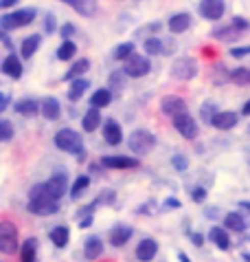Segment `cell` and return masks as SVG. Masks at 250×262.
<instances>
[{"label":"cell","instance_id":"52a82bcc","mask_svg":"<svg viewBox=\"0 0 250 262\" xmlns=\"http://www.w3.org/2000/svg\"><path fill=\"white\" fill-rule=\"evenodd\" d=\"M195 75H197V64H195L193 57L182 55L178 60H173V64H171V77L173 79L189 82V79H193Z\"/></svg>","mask_w":250,"mask_h":262},{"label":"cell","instance_id":"277c9868","mask_svg":"<svg viewBox=\"0 0 250 262\" xmlns=\"http://www.w3.org/2000/svg\"><path fill=\"white\" fill-rule=\"evenodd\" d=\"M35 9L31 7H27V9H18L13 13H5L3 18H0V27L5 29V31H13V29H20V27H29L35 20Z\"/></svg>","mask_w":250,"mask_h":262},{"label":"cell","instance_id":"91938a15","mask_svg":"<svg viewBox=\"0 0 250 262\" xmlns=\"http://www.w3.org/2000/svg\"><path fill=\"white\" fill-rule=\"evenodd\" d=\"M215 212H217V209H207V216H209V218H215V216H217Z\"/></svg>","mask_w":250,"mask_h":262},{"label":"cell","instance_id":"2e32d148","mask_svg":"<svg viewBox=\"0 0 250 262\" xmlns=\"http://www.w3.org/2000/svg\"><path fill=\"white\" fill-rule=\"evenodd\" d=\"M40 113H42L44 119L55 121V119H60V115H62V106L55 97H44L40 101Z\"/></svg>","mask_w":250,"mask_h":262},{"label":"cell","instance_id":"b9f144b4","mask_svg":"<svg viewBox=\"0 0 250 262\" xmlns=\"http://www.w3.org/2000/svg\"><path fill=\"white\" fill-rule=\"evenodd\" d=\"M160 29H163V25H160V23H149V25H145L143 29H138L136 35H149V38H152L154 33L160 31Z\"/></svg>","mask_w":250,"mask_h":262},{"label":"cell","instance_id":"d6a6232c","mask_svg":"<svg viewBox=\"0 0 250 262\" xmlns=\"http://www.w3.org/2000/svg\"><path fill=\"white\" fill-rule=\"evenodd\" d=\"M125 82H128V75H125V71H114V73H110L108 89L112 91V93H121V91H125Z\"/></svg>","mask_w":250,"mask_h":262},{"label":"cell","instance_id":"ab89813d","mask_svg":"<svg viewBox=\"0 0 250 262\" xmlns=\"http://www.w3.org/2000/svg\"><path fill=\"white\" fill-rule=\"evenodd\" d=\"M13 135H16V128H13V123H11L9 119H3V121H0V143L11 141Z\"/></svg>","mask_w":250,"mask_h":262},{"label":"cell","instance_id":"680465c9","mask_svg":"<svg viewBox=\"0 0 250 262\" xmlns=\"http://www.w3.org/2000/svg\"><path fill=\"white\" fill-rule=\"evenodd\" d=\"M239 207H241V209H248V212H250V201H241Z\"/></svg>","mask_w":250,"mask_h":262},{"label":"cell","instance_id":"6da1fadb","mask_svg":"<svg viewBox=\"0 0 250 262\" xmlns=\"http://www.w3.org/2000/svg\"><path fill=\"white\" fill-rule=\"evenodd\" d=\"M29 212L35 216H51L60 212V201H55L53 196L48 194L46 183H38L31 187L29 192Z\"/></svg>","mask_w":250,"mask_h":262},{"label":"cell","instance_id":"6125c7cd","mask_svg":"<svg viewBox=\"0 0 250 262\" xmlns=\"http://www.w3.org/2000/svg\"><path fill=\"white\" fill-rule=\"evenodd\" d=\"M5 38V33H3V27H0V40H3Z\"/></svg>","mask_w":250,"mask_h":262},{"label":"cell","instance_id":"7402d4cb","mask_svg":"<svg viewBox=\"0 0 250 262\" xmlns=\"http://www.w3.org/2000/svg\"><path fill=\"white\" fill-rule=\"evenodd\" d=\"M13 111H16L18 115H22V117H35V115L40 113V101L38 99H20L16 101V106H13Z\"/></svg>","mask_w":250,"mask_h":262},{"label":"cell","instance_id":"f1b7e54d","mask_svg":"<svg viewBox=\"0 0 250 262\" xmlns=\"http://www.w3.org/2000/svg\"><path fill=\"white\" fill-rule=\"evenodd\" d=\"M246 218L241 216V214H237V212H231V214H226V218H224V227L229 229V231H237V234H241V231L246 229Z\"/></svg>","mask_w":250,"mask_h":262},{"label":"cell","instance_id":"836d02e7","mask_svg":"<svg viewBox=\"0 0 250 262\" xmlns=\"http://www.w3.org/2000/svg\"><path fill=\"white\" fill-rule=\"evenodd\" d=\"M110 101H112V91H110V89H99V91H94L92 97H90V104L97 106V108L110 106Z\"/></svg>","mask_w":250,"mask_h":262},{"label":"cell","instance_id":"4dcf8cb0","mask_svg":"<svg viewBox=\"0 0 250 262\" xmlns=\"http://www.w3.org/2000/svg\"><path fill=\"white\" fill-rule=\"evenodd\" d=\"M90 71V60H86V57H82V60H77V62H72V67L68 69V73L64 75L66 82H70V79H77V77H82L84 73Z\"/></svg>","mask_w":250,"mask_h":262},{"label":"cell","instance_id":"f5cc1de1","mask_svg":"<svg viewBox=\"0 0 250 262\" xmlns=\"http://www.w3.org/2000/svg\"><path fill=\"white\" fill-rule=\"evenodd\" d=\"M165 207H171V209H180V201H176V199H167L165 201Z\"/></svg>","mask_w":250,"mask_h":262},{"label":"cell","instance_id":"7dc6e473","mask_svg":"<svg viewBox=\"0 0 250 262\" xmlns=\"http://www.w3.org/2000/svg\"><path fill=\"white\" fill-rule=\"evenodd\" d=\"M55 16L53 13H46V33H55Z\"/></svg>","mask_w":250,"mask_h":262},{"label":"cell","instance_id":"c3c4849f","mask_svg":"<svg viewBox=\"0 0 250 262\" xmlns=\"http://www.w3.org/2000/svg\"><path fill=\"white\" fill-rule=\"evenodd\" d=\"M92 223H94V216H92V214H86V216H82V221H79V227H82V229H88Z\"/></svg>","mask_w":250,"mask_h":262},{"label":"cell","instance_id":"7a4b0ae2","mask_svg":"<svg viewBox=\"0 0 250 262\" xmlns=\"http://www.w3.org/2000/svg\"><path fill=\"white\" fill-rule=\"evenodd\" d=\"M55 145L60 148L62 152H68V155H82L84 152V139L77 130L72 128H62L60 133L55 135Z\"/></svg>","mask_w":250,"mask_h":262},{"label":"cell","instance_id":"11a10c76","mask_svg":"<svg viewBox=\"0 0 250 262\" xmlns=\"http://www.w3.org/2000/svg\"><path fill=\"white\" fill-rule=\"evenodd\" d=\"M18 0H0V9H9V7H13Z\"/></svg>","mask_w":250,"mask_h":262},{"label":"cell","instance_id":"ac0fdd59","mask_svg":"<svg viewBox=\"0 0 250 262\" xmlns=\"http://www.w3.org/2000/svg\"><path fill=\"white\" fill-rule=\"evenodd\" d=\"M3 73H5V75H9L11 79H20V77H22V73H24L20 57H18V55H13V53L7 55V57H5V62H3Z\"/></svg>","mask_w":250,"mask_h":262},{"label":"cell","instance_id":"7c38bea8","mask_svg":"<svg viewBox=\"0 0 250 262\" xmlns=\"http://www.w3.org/2000/svg\"><path fill=\"white\" fill-rule=\"evenodd\" d=\"M138 159H132V157H104L101 159V165L106 170H130V167H138Z\"/></svg>","mask_w":250,"mask_h":262},{"label":"cell","instance_id":"4316f807","mask_svg":"<svg viewBox=\"0 0 250 262\" xmlns=\"http://www.w3.org/2000/svg\"><path fill=\"white\" fill-rule=\"evenodd\" d=\"M40 47H42V35L40 33H33V35H29V38L22 40L20 53H22V57H33L35 51H38Z\"/></svg>","mask_w":250,"mask_h":262},{"label":"cell","instance_id":"6f0895ef","mask_svg":"<svg viewBox=\"0 0 250 262\" xmlns=\"http://www.w3.org/2000/svg\"><path fill=\"white\" fill-rule=\"evenodd\" d=\"M178 260H180V262H191V260H189V256H187V253H182V251L178 253Z\"/></svg>","mask_w":250,"mask_h":262},{"label":"cell","instance_id":"e575fe53","mask_svg":"<svg viewBox=\"0 0 250 262\" xmlns=\"http://www.w3.org/2000/svg\"><path fill=\"white\" fill-rule=\"evenodd\" d=\"M211 82L217 84V86L231 82V71L226 69L224 64H215V67H213V73H211Z\"/></svg>","mask_w":250,"mask_h":262},{"label":"cell","instance_id":"8d00e7d4","mask_svg":"<svg viewBox=\"0 0 250 262\" xmlns=\"http://www.w3.org/2000/svg\"><path fill=\"white\" fill-rule=\"evenodd\" d=\"M231 82L237 86H250V69L246 67H237L231 71Z\"/></svg>","mask_w":250,"mask_h":262},{"label":"cell","instance_id":"74e56055","mask_svg":"<svg viewBox=\"0 0 250 262\" xmlns=\"http://www.w3.org/2000/svg\"><path fill=\"white\" fill-rule=\"evenodd\" d=\"M132 53H134V42H121V45L114 49L112 57L114 60H119V62H123V60H128Z\"/></svg>","mask_w":250,"mask_h":262},{"label":"cell","instance_id":"3957f363","mask_svg":"<svg viewBox=\"0 0 250 262\" xmlns=\"http://www.w3.org/2000/svg\"><path fill=\"white\" fill-rule=\"evenodd\" d=\"M128 148L134 152V155H138V157L149 155V152L156 148V137H154L149 130L138 128V130H134V133L128 137Z\"/></svg>","mask_w":250,"mask_h":262},{"label":"cell","instance_id":"8992f818","mask_svg":"<svg viewBox=\"0 0 250 262\" xmlns=\"http://www.w3.org/2000/svg\"><path fill=\"white\" fill-rule=\"evenodd\" d=\"M0 251L7 256L18 251V227L9 221L0 223Z\"/></svg>","mask_w":250,"mask_h":262},{"label":"cell","instance_id":"bcb514c9","mask_svg":"<svg viewBox=\"0 0 250 262\" xmlns=\"http://www.w3.org/2000/svg\"><path fill=\"white\" fill-rule=\"evenodd\" d=\"M191 201L193 203H204L207 201V190H204V187H195V190L191 192Z\"/></svg>","mask_w":250,"mask_h":262},{"label":"cell","instance_id":"9c48e42d","mask_svg":"<svg viewBox=\"0 0 250 262\" xmlns=\"http://www.w3.org/2000/svg\"><path fill=\"white\" fill-rule=\"evenodd\" d=\"M209 123L213 128H217V130H233L239 123V115L231 113V111H219V113H213V117L209 119Z\"/></svg>","mask_w":250,"mask_h":262},{"label":"cell","instance_id":"30bf717a","mask_svg":"<svg viewBox=\"0 0 250 262\" xmlns=\"http://www.w3.org/2000/svg\"><path fill=\"white\" fill-rule=\"evenodd\" d=\"M226 11L224 0H200V16L207 20H219Z\"/></svg>","mask_w":250,"mask_h":262},{"label":"cell","instance_id":"f907efd6","mask_svg":"<svg viewBox=\"0 0 250 262\" xmlns=\"http://www.w3.org/2000/svg\"><path fill=\"white\" fill-rule=\"evenodd\" d=\"M211 108H215V104H213V101H207V104L202 106V117L207 119V121L213 117V115H211Z\"/></svg>","mask_w":250,"mask_h":262},{"label":"cell","instance_id":"db71d44e","mask_svg":"<svg viewBox=\"0 0 250 262\" xmlns=\"http://www.w3.org/2000/svg\"><path fill=\"white\" fill-rule=\"evenodd\" d=\"M7 106H9V95H3V93H0V113H3Z\"/></svg>","mask_w":250,"mask_h":262},{"label":"cell","instance_id":"60d3db41","mask_svg":"<svg viewBox=\"0 0 250 262\" xmlns=\"http://www.w3.org/2000/svg\"><path fill=\"white\" fill-rule=\"evenodd\" d=\"M114 201H116V192H114V190H104V192H101L92 203L99 207V205H112Z\"/></svg>","mask_w":250,"mask_h":262},{"label":"cell","instance_id":"d6986e66","mask_svg":"<svg viewBox=\"0 0 250 262\" xmlns=\"http://www.w3.org/2000/svg\"><path fill=\"white\" fill-rule=\"evenodd\" d=\"M167 27H169V31L171 33H185L187 29L191 27V16L187 11H182V13H173L171 18H169V23H167Z\"/></svg>","mask_w":250,"mask_h":262},{"label":"cell","instance_id":"9f6ffc18","mask_svg":"<svg viewBox=\"0 0 250 262\" xmlns=\"http://www.w3.org/2000/svg\"><path fill=\"white\" fill-rule=\"evenodd\" d=\"M241 115H246V117L250 115V99H248L246 104H244V108H241Z\"/></svg>","mask_w":250,"mask_h":262},{"label":"cell","instance_id":"d590c367","mask_svg":"<svg viewBox=\"0 0 250 262\" xmlns=\"http://www.w3.org/2000/svg\"><path fill=\"white\" fill-rule=\"evenodd\" d=\"M75 55H77V45L72 40H64L60 45V49H57V57H60L62 62H68Z\"/></svg>","mask_w":250,"mask_h":262},{"label":"cell","instance_id":"603a6c76","mask_svg":"<svg viewBox=\"0 0 250 262\" xmlns=\"http://www.w3.org/2000/svg\"><path fill=\"white\" fill-rule=\"evenodd\" d=\"M132 227H125V225H119V227H114L112 231H110V245L112 247H125L130 243L132 238Z\"/></svg>","mask_w":250,"mask_h":262},{"label":"cell","instance_id":"ba28073f","mask_svg":"<svg viewBox=\"0 0 250 262\" xmlns=\"http://www.w3.org/2000/svg\"><path fill=\"white\" fill-rule=\"evenodd\" d=\"M173 128L178 130V133L185 137V139H195L197 133H200V128H197L195 119L191 117V115L185 111V113H178L173 115Z\"/></svg>","mask_w":250,"mask_h":262},{"label":"cell","instance_id":"5b68a950","mask_svg":"<svg viewBox=\"0 0 250 262\" xmlns=\"http://www.w3.org/2000/svg\"><path fill=\"white\" fill-rule=\"evenodd\" d=\"M123 71L128 77H145L152 71V62L147 55H141L134 51L128 60H123Z\"/></svg>","mask_w":250,"mask_h":262},{"label":"cell","instance_id":"ee69618b","mask_svg":"<svg viewBox=\"0 0 250 262\" xmlns=\"http://www.w3.org/2000/svg\"><path fill=\"white\" fill-rule=\"evenodd\" d=\"M250 55V45L248 47H235L231 49V57H235V60H241V57Z\"/></svg>","mask_w":250,"mask_h":262},{"label":"cell","instance_id":"44dd1931","mask_svg":"<svg viewBox=\"0 0 250 262\" xmlns=\"http://www.w3.org/2000/svg\"><path fill=\"white\" fill-rule=\"evenodd\" d=\"M38 247H40L38 238H33V236L27 238L20 247V262H35L38 260Z\"/></svg>","mask_w":250,"mask_h":262},{"label":"cell","instance_id":"f546056e","mask_svg":"<svg viewBox=\"0 0 250 262\" xmlns=\"http://www.w3.org/2000/svg\"><path fill=\"white\" fill-rule=\"evenodd\" d=\"M48 238H51V243H53L55 247H60V249H64V247L68 245V240H70V231H68V227H64V225H60V227H53V229H51Z\"/></svg>","mask_w":250,"mask_h":262},{"label":"cell","instance_id":"94428289","mask_svg":"<svg viewBox=\"0 0 250 262\" xmlns=\"http://www.w3.org/2000/svg\"><path fill=\"white\" fill-rule=\"evenodd\" d=\"M241 258H244L246 262H250V253H241Z\"/></svg>","mask_w":250,"mask_h":262},{"label":"cell","instance_id":"d4e9b609","mask_svg":"<svg viewBox=\"0 0 250 262\" xmlns=\"http://www.w3.org/2000/svg\"><path fill=\"white\" fill-rule=\"evenodd\" d=\"M90 89V82L86 77H77V79H70V86H68V99L70 101H79L84 97V93Z\"/></svg>","mask_w":250,"mask_h":262},{"label":"cell","instance_id":"5bb4252c","mask_svg":"<svg viewBox=\"0 0 250 262\" xmlns=\"http://www.w3.org/2000/svg\"><path fill=\"white\" fill-rule=\"evenodd\" d=\"M160 111H163V115L173 117V115L187 111V101L178 95H167V97H163V101H160Z\"/></svg>","mask_w":250,"mask_h":262},{"label":"cell","instance_id":"ffe728a7","mask_svg":"<svg viewBox=\"0 0 250 262\" xmlns=\"http://www.w3.org/2000/svg\"><path fill=\"white\" fill-rule=\"evenodd\" d=\"M101 123H104V119H101V111L97 106H92V108H88V113L82 117V128L86 130V133H94Z\"/></svg>","mask_w":250,"mask_h":262},{"label":"cell","instance_id":"681fc988","mask_svg":"<svg viewBox=\"0 0 250 262\" xmlns=\"http://www.w3.org/2000/svg\"><path fill=\"white\" fill-rule=\"evenodd\" d=\"M70 35H75V27H72V25H64L62 27V38L70 40Z\"/></svg>","mask_w":250,"mask_h":262},{"label":"cell","instance_id":"8fae6325","mask_svg":"<svg viewBox=\"0 0 250 262\" xmlns=\"http://www.w3.org/2000/svg\"><path fill=\"white\" fill-rule=\"evenodd\" d=\"M46 190L55 201H60L66 194V190H68V177H66V172H55L53 177L46 181Z\"/></svg>","mask_w":250,"mask_h":262},{"label":"cell","instance_id":"7bdbcfd3","mask_svg":"<svg viewBox=\"0 0 250 262\" xmlns=\"http://www.w3.org/2000/svg\"><path fill=\"white\" fill-rule=\"evenodd\" d=\"M171 165H173V170L182 172V170H187V167H189V161H187L185 155H176V157L171 159Z\"/></svg>","mask_w":250,"mask_h":262},{"label":"cell","instance_id":"816d5d0a","mask_svg":"<svg viewBox=\"0 0 250 262\" xmlns=\"http://www.w3.org/2000/svg\"><path fill=\"white\" fill-rule=\"evenodd\" d=\"M189 238H191V243H193L195 247H202V245H204V238H202L200 234H191Z\"/></svg>","mask_w":250,"mask_h":262},{"label":"cell","instance_id":"83f0119b","mask_svg":"<svg viewBox=\"0 0 250 262\" xmlns=\"http://www.w3.org/2000/svg\"><path fill=\"white\" fill-rule=\"evenodd\" d=\"M86 258L88 260H97L101 253H104V240H101L99 236H90L86 240Z\"/></svg>","mask_w":250,"mask_h":262},{"label":"cell","instance_id":"cb8c5ba5","mask_svg":"<svg viewBox=\"0 0 250 262\" xmlns=\"http://www.w3.org/2000/svg\"><path fill=\"white\" fill-rule=\"evenodd\" d=\"M209 238L217 245V249H222V251L231 249V236H229V229L226 227H213L209 231Z\"/></svg>","mask_w":250,"mask_h":262},{"label":"cell","instance_id":"484cf974","mask_svg":"<svg viewBox=\"0 0 250 262\" xmlns=\"http://www.w3.org/2000/svg\"><path fill=\"white\" fill-rule=\"evenodd\" d=\"M241 33H244V31H239V29L231 23V25H224V27L215 29V31H213V38L222 40V42H235V40H239Z\"/></svg>","mask_w":250,"mask_h":262},{"label":"cell","instance_id":"f6af8a7d","mask_svg":"<svg viewBox=\"0 0 250 262\" xmlns=\"http://www.w3.org/2000/svg\"><path fill=\"white\" fill-rule=\"evenodd\" d=\"M231 23H233L235 27H237L239 31H244V33H246V31H250V23H248L246 18H241V16H235V18L231 20Z\"/></svg>","mask_w":250,"mask_h":262},{"label":"cell","instance_id":"e0dca14e","mask_svg":"<svg viewBox=\"0 0 250 262\" xmlns=\"http://www.w3.org/2000/svg\"><path fill=\"white\" fill-rule=\"evenodd\" d=\"M104 139L108 145H119L123 141V130L116 119H108L104 123Z\"/></svg>","mask_w":250,"mask_h":262},{"label":"cell","instance_id":"f35d334b","mask_svg":"<svg viewBox=\"0 0 250 262\" xmlns=\"http://www.w3.org/2000/svg\"><path fill=\"white\" fill-rule=\"evenodd\" d=\"M88 185H90V177H86V174L77 177L75 183H72V187H70V196H72V199H79V196H82V192L86 190Z\"/></svg>","mask_w":250,"mask_h":262},{"label":"cell","instance_id":"9a60e30c","mask_svg":"<svg viewBox=\"0 0 250 262\" xmlns=\"http://www.w3.org/2000/svg\"><path fill=\"white\" fill-rule=\"evenodd\" d=\"M156 253H158V243L154 238H143L141 243H138V247H136V258L141 262L154 260L156 258Z\"/></svg>","mask_w":250,"mask_h":262},{"label":"cell","instance_id":"4fadbf2b","mask_svg":"<svg viewBox=\"0 0 250 262\" xmlns=\"http://www.w3.org/2000/svg\"><path fill=\"white\" fill-rule=\"evenodd\" d=\"M62 3L72 7V9H75L79 16H84V18H92V16H97V11H99L97 0H62Z\"/></svg>","mask_w":250,"mask_h":262},{"label":"cell","instance_id":"1f68e13d","mask_svg":"<svg viewBox=\"0 0 250 262\" xmlns=\"http://www.w3.org/2000/svg\"><path fill=\"white\" fill-rule=\"evenodd\" d=\"M143 49H145L147 55H163L167 47H165L163 38H158V35H152V38H147L143 42Z\"/></svg>","mask_w":250,"mask_h":262}]
</instances>
